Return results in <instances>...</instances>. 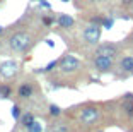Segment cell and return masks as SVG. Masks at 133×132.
I'll list each match as a JSON object with an SVG mask.
<instances>
[{
    "label": "cell",
    "mask_w": 133,
    "mask_h": 132,
    "mask_svg": "<svg viewBox=\"0 0 133 132\" xmlns=\"http://www.w3.org/2000/svg\"><path fill=\"white\" fill-rule=\"evenodd\" d=\"M62 2H70V0H62Z\"/></svg>",
    "instance_id": "obj_22"
},
{
    "label": "cell",
    "mask_w": 133,
    "mask_h": 132,
    "mask_svg": "<svg viewBox=\"0 0 133 132\" xmlns=\"http://www.w3.org/2000/svg\"><path fill=\"white\" fill-rule=\"evenodd\" d=\"M56 24L62 29H72L75 26V19L68 14H60V16H56Z\"/></svg>",
    "instance_id": "obj_9"
},
{
    "label": "cell",
    "mask_w": 133,
    "mask_h": 132,
    "mask_svg": "<svg viewBox=\"0 0 133 132\" xmlns=\"http://www.w3.org/2000/svg\"><path fill=\"white\" fill-rule=\"evenodd\" d=\"M26 130H28V132H43V125L39 124L38 120H34L28 129H26Z\"/></svg>",
    "instance_id": "obj_14"
},
{
    "label": "cell",
    "mask_w": 133,
    "mask_h": 132,
    "mask_svg": "<svg viewBox=\"0 0 133 132\" xmlns=\"http://www.w3.org/2000/svg\"><path fill=\"white\" fill-rule=\"evenodd\" d=\"M38 2H39V0H38Z\"/></svg>",
    "instance_id": "obj_26"
},
{
    "label": "cell",
    "mask_w": 133,
    "mask_h": 132,
    "mask_svg": "<svg viewBox=\"0 0 133 132\" xmlns=\"http://www.w3.org/2000/svg\"><path fill=\"white\" fill-rule=\"evenodd\" d=\"M131 76H133V70H131Z\"/></svg>",
    "instance_id": "obj_23"
},
{
    "label": "cell",
    "mask_w": 133,
    "mask_h": 132,
    "mask_svg": "<svg viewBox=\"0 0 133 132\" xmlns=\"http://www.w3.org/2000/svg\"><path fill=\"white\" fill-rule=\"evenodd\" d=\"M113 24H114V17L113 16H102V19H101V24L99 26L101 27H104V29H111L113 27Z\"/></svg>",
    "instance_id": "obj_13"
},
{
    "label": "cell",
    "mask_w": 133,
    "mask_h": 132,
    "mask_svg": "<svg viewBox=\"0 0 133 132\" xmlns=\"http://www.w3.org/2000/svg\"><path fill=\"white\" fill-rule=\"evenodd\" d=\"M94 67L97 72H102V74H108L111 72L114 67V58H109V57H102V55H96L94 58Z\"/></svg>",
    "instance_id": "obj_5"
},
{
    "label": "cell",
    "mask_w": 133,
    "mask_h": 132,
    "mask_svg": "<svg viewBox=\"0 0 133 132\" xmlns=\"http://www.w3.org/2000/svg\"><path fill=\"white\" fill-rule=\"evenodd\" d=\"M51 130L53 132H68V125L66 124H55L51 127Z\"/></svg>",
    "instance_id": "obj_16"
},
{
    "label": "cell",
    "mask_w": 133,
    "mask_h": 132,
    "mask_svg": "<svg viewBox=\"0 0 133 132\" xmlns=\"http://www.w3.org/2000/svg\"><path fill=\"white\" fill-rule=\"evenodd\" d=\"M58 69L62 70L63 74H72V72H77L80 69V60L75 58L74 55H65L58 60Z\"/></svg>",
    "instance_id": "obj_3"
},
{
    "label": "cell",
    "mask_w": 133,
    "mask_h": 132,
    "mask_svg": "<svg viewBox=\"0 0 133 132\" xmlns=\"http://www.w3.org/2000/svg\"><path fill=\"white\" fill-rule=\"evenodd\" d=\"M121 4L123 5H130V4H133V0H121Z\"/></svg>",
    "instance_id": "obj_20"
},
{
    "label": "cell",
    "mask_w": 133,
    "mask_h": 132,
    "mask_svg": "<svg viewBox=\"0 0 133 132\" xmlns=\"http://www.w3.org/2000/svg\"><path fill=\"white\" fill-rule=\"evenodd\" d=\"M4 29H5L4 26H0V35H2V33H4Z\"/></svg>",
    "instance_id": "obj_21"
},
{
    "label": "cell",
    "mask_w": 133,
    "mask_h": 132,
    "mask_svg": "<svg viewBox=\"0 0 133 132\" xmlns=\"http://www.w3.org/2000/svg\"><path fill=\"white\" fill-rule=\"evenodd\" d=\"M41 21H43V24H44L46 27H50L51 24L56 22V17H55V16H43V19H41Z\"/></svg>",
    "instance_id": "obj_17"
},
{
    "label": "cell",
    "mask_w": 133,
    "mask_h": 132,
    "mask_svg": "<svg viewBox=\"0 0 133 132\" xmlns=\"http://www.w3.org/2000/svg\"><path fill=\"white\" fill-rule=\"evenodd\" d=\"M99 117H101V112H99L97 106L87 105V106H84V108L80 110V115H78V118H80V122H82V124L90 125V124H94V122H97Z\"/></svg>",
    "instance_id": "obj_4"
},
{
    "label": "cell",
    "mask_w": 133,
    "mask_h": 132,
    "mask_svg": "<svg viewBox=\"0 0 133 132\" xmlns=\"http://www.w3.org/2000/svg\"><path fill=\"white\" fill-rule=\"evenodd\" d=\"M34 94V84L29 81L22 82V84L19 86V89H17V96L21 98V100H29V98Z\"/></svg>",
    "instance_id": "obj_8"
},
{
    "label": "cell",
    "mask_w": 133,
    "mask_h": 132,
    "mask_svg": "<svg viewBox=\"0 0 133 132\" xmlns=\"http://www.w3.org/2000/svg\"><path fill=\"white\" fill-rule=\"evenodd\" d=\"M131 39H133V36H131Z\"/></svg>",
    "instance_id": "obj_25"
},
{
    "label": "cell",
    "mask_w": 133,
    "mask_h": 132,
    "mask_svg": "<svg viewBox=\"0 0 133 132\" xmlns=\"http://www.w3.org/2000/svg\"><path fill=\"white\" fill-rule=\"evenodd\" d=\"M12 96V88L5 82H0V100H9Z\"/></svg>",
    "instance_id": "obj_12"
},
{
    "label": "cell",
    "mask_w": 133,
    "mask_h": 132,
    "mask_svg": "<svg viewBox=\"0 0 133 132\" xmlns=\"http://www.w3.org/2000/svg\"><path fill=\"white\" fill-rule=\"evenodd\" d=\"M32 43V38L29 33L26 31H17L14 33V35L10 36V39H9V48H10L12 51H16V53H22V51H26L29 47H31Z\"/></svg>",
    "instance_id": "obj_1"
},
{
    "label": "cell",
    "mask_w": 133,
    "mask_h": 132,
    "mask_svg": "<svg viewBox=\"0 0 133 132\" xmlns=\"http://www.w3.org/2000/svg\"><path fill=\"white\" fill-rule=\"evenodd\" d=\"M39 5H41V7H44V9H50V4H48V2H44V0H39Z\"/></svg>",
    "instance_id": "obj_19"
},
{
    "label": "cell",
    "mask_w": 133,
    "mask_h": 132,
    "mask_svg": "<svg viewBox=\"0 0 133 132\" xmlns=\"http://www.w3.org/2000/svg\"><path fill=\"white\" fill-rule=\"evenodd\" d=\"M119 70L126 72V74H131L133 70V55H125V57L119 60Z\"/></svg>",
    "instance_id": "obj_10"
},
{
    "label": "cell",
    "mask_w": 133,
    "mask_h": 132,
    "mask_svg": "<svg viewBox=\"0 0 133 132\" xmlns=\"http://www.w3.org/2000/svg\"><path fill=\"white\" fill-rule=\"evenodd\" d=\"M119 51L116 43H111V41H104L101 45H97L96 48V55H102V57H109V58H114Z\"/></svg>",
    "instance_id": "obj_6"
},
{
    "label": "cell",
    "mask_w": 133,
    "mask_h": 132,
    "mask_svg": "<svg viewBox=\"0 0 133 132\" xmlns=\"http://www.w3.org/2000/svg\"><path fill=\"white\" fill-rule=\"evenodd\" d=\"M21 115H22V112H21V106H19V105H14V106H12V117H14V120H19Z\"/></svg>",
    "instance_id": "obj_18"
},
{
    "label": "cell",
    "mask_w": 133,
    "mask_h": 132,
    "mask_svg": "<svg viewBox=\"0 0 133 132\" xmlns=\"http://www.w3.org/2000/svg\"><path fill=\"white\" fill-rule=\"evenodd\" d=\"M19 120H21V125H22L24 129H28L29 125H31L32 122L36 120V118H34V115H32L31 112H28V113H22V115H21V118H19Z\"/></svg>",
    "instance_id": "obj_11"
},
{
    "label": "cell",
    "mask_w": 133,
    "mask_h": 132,
    "mask_svg": "<svg viewBox=\"0 0 133 132\" xmlns=\"http://www.w3.org/2000/svg\"><path fill=\"white\" fill-rule=\"evenodd\" d=\"M82 38L87 45H97L99 39H101V26L94 22H89L85 27H84Z\"/></svg>",
    "instance_id": "obj_2"
},
{
    "label": "cell",
    "mask_w": 133,
    "mask_h": 132,
    "mask_svg": "<svg viewBox=\"0 0 133 132\" xmlns=\"http://www.w3.org/2000/svg\"><path fill=\"white\" fill-rule=\"evenodd\" d=\"M17 69H19L17 62H14V60H5V62L0 64V77H5V79L14 77V76L17 74Z\"/></svg>",
    "instance_id": "obj_7"
},
{
    "label": "cell",
    "mask_w": 133,
    "mask_h": 132,
    "mask_svg": "<svg viewBox=\"0 0 133 132\" xmlns=\"http://www.w3.org/2000/svg\"><path fill=\"white\" fill-rule=\"evenodd\" d=\"M130 132H133V129H131V130H130Z\"/></svg>",
    "instance_id": "obj_24"
},
{
    "label": "cell",
    "mask_w": 133,
    "mask_h": 132,
    "mask_svg": "<svg viewBox=\"0 0 133 132\" xmlns=\"http://www.w3.org/2000/svg\"><path fill=\"white\" fill-rule=\"evenodd\" d=\"M48 110H50V115L51 117H60V115H62V108H60L58 105H50V106H48Z\"/></svg>",
    "instance_id": "obj_15"
}]
</instances>
